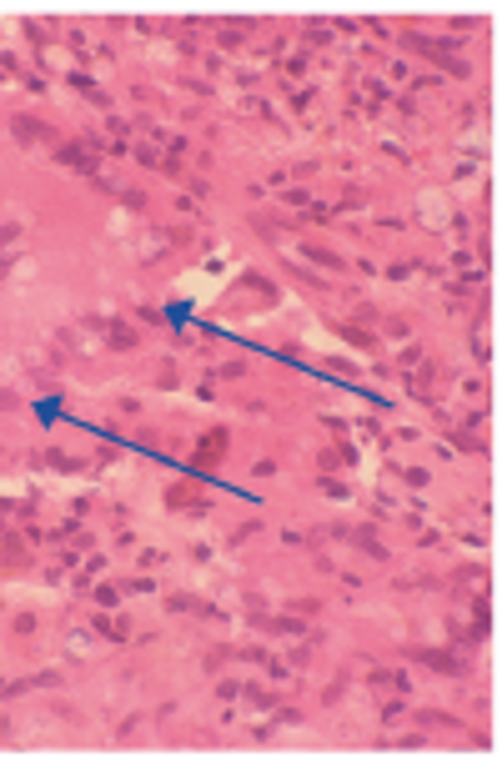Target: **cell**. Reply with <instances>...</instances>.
<instances>
[{
	"label": "cell",
	"instance_id": "1",
	"mask_svg": "<svg viewBox=\"0 0 502 758\" xmlns=\"http://www.w3.org/2000/svg\"><path fill=\"white\" fill-rule=\"evenodd\" d=\"M417 658H422L427 668H437V673H452V678H462V673H467V663L457 658V653H442V648H422Z\"/></svg>",
	"mask_w": 502,
	"mask_h": 758
},
{
	"label": "cell",
	"instance_id": "2",
	"mask_svg": "<svg viewBox=\"0 0 502 758\" xmlns=\"http://www.w3.org/2000/svg\"><path fill=\"white\" fill-rule=\"evenodd\" d=\"M10 131H15L20 141H26V146H35V141H51V126H40L35 116H15V121H10Z\"/></svg>",
	"mask_w": 502,
	"mask_h": 758
},
{
	"label": "cell",
	"instance_id": "3",
	"mask_svg": "<svg viewBox=\"0 0 502 758\" xmlns=\"http://www.w3.org/2000/svg\"><path fill=\"white\" fill-rule=\"evenodd\" d=\"M221 452H226V432H211V437H206L201 447H196V462H201V467H216Z\"/></svg>",
	"mask_w": 502,
	"mask_h": 758
},
{
	"label": "cell",
	"instance_id": "4",
	"mask_svg": "<svg viewBox=\"0 0 502 758\" xmlns=\"http://www.w3.org/2000/svg\"><path fill=\"white\" fill-rule=\"evenodd\" d=\"M60 161H66V166H86V171H96V156H91V151H80V146H60Z\"/></svg>",
	"mask_w": 502,
	"mask_h": 758
},
{
	"label": "cell",
	"instance_id": "5",
	"mask_svg": "<svg viewBox=\"0 0 502 758\" xmlns=\"http://www.w3.org/2000/svg\"><path fill=\"white\" fill-rule=\"evenodd\" d=\"M106 331H111V347H116V352H125V347H136V331H131V327H121V322H111Z\"/></svg>",
	"mask_w": 502,
	"mask_h": 758
},
{
	"label": "cell",
	"instance_id": "6",
	"mask_svg": "<svg viewBox=\"0 0 502 758\" xmlns=\"http://www.w3.org/2000/svg\"><path fill=\"white\" fill-rule=\"evenodd\" d=\"M171 502H176V508H196V488H191V482H176V488H171Z\"/></svg>",
	"mask_w": 502,
	"mask_h": 758
},
{
	"label": "cell",
	"instance_id": "7",
	"mask_svg": "<svg viewBox=\"0 0 502 758\" xmlns=\"http://www.w3.org/2000/svg\"><path fill=\"white\" fill-rule=\"evenodd\" d=\"M306 257H311V261H322V266H342V261H337V251H322V246H306Z\"/></svg>",
	"mask_w": 502,
	"mask_h": 758
}]
</instances>
